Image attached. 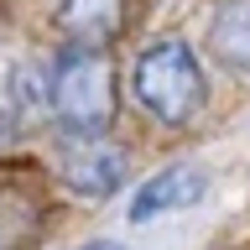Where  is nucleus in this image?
<instances>
[{"label":"nucleus","mask_w":250,"mask_h":250,"mask_svg":"<svg viewBox=\"0 0 250 250\" xmlns=\"http://www.w3.org/2000/svg\"><path fill=\"white\" fill-rule=\"evenodd\" d=\"M208 47L229 73L250 78V0H224L208 16Z\"/></svg>","instance_id":"6"},{"label":"nucleus","mask_w":250,"mask_h":250,"mask_svg":"<svg viewBox=\"0 0 250 250\" xmlns=\"http://www.w3.org/2000/svg\"><path fill=\"white\" fill-rule=\"evenodd\" d=\"M208 193V177H203L193 162H177V167H162L151 172L146 183L136 188V198H130V208H125V219L130 224H151V219L162 214H177V208H193V203Z\"/></svg>","instance_id":"3"},{"label":"nucleus","mask_w":250,"mask_h":250,"mask_svg":"<svg viewBox=\"0 0 250 250\" xmlns=\"http://www.w3.org/2000/svg\"><path fill=\"white\" fill-rule=\"evenodd\" d=\"M62 183L83 193V198H109L125 183V151L115 141H73L62 151Z\"/></svg>","instance_id":"4"},{"label":"nucleus","mask_w":250,"mask_h":250,"mask_svg":"<svg viewBox=\"0 0 250 250\" xmlns=\"http://www.w3.org/2000/svg\"><path fill=\"white\" fill-rule=\"evenodd\" d=\"M58 26L73 37V47H99L104 52L125 26V0H62Z\"/></svg>","instance_id":"5"},{"label":"nucleus","mask_w":250,"mask_h":250,"mask_svg":"<svg viewBox=\"0 0 250 250\" xmlns=\"http://www.w3.org/2000/svg\"><path fill=\"white\" fill-rule=\"evenodd\" d=\"M130 94L156 125H193L198 109L208 104L203 68L183 37H162L141 52L136 73H130Z\"/></svg>","instance_id":"2"},{"label":"nucleus","mask_w":250,"mask_h":250,"mask_svg":"<svg viewBox=\"0 0 250 250\" xmlns=\"http://www.w3.org/2000/svg\"><path fill=\"white\" fill-rule=\"evenodd\" d=\"M115 62L99 47H62L52 62V120L73 141H99L115 125Z\"/></svg>","instance_id":"1"},{"label":"nucleus","mask_w":250,"mask_h":250,"mask_svg":"<svg viewBox=\"0 0 250 250\" xmlns=\"http://www.w3.org/2000/svg\"><path fill=\"white\" fill-rule=\"evenodd\" d=\"M78 250H125V245H115V240H89V245H78Z\"/></svg>","instance_id":"7"}]
</instances>
